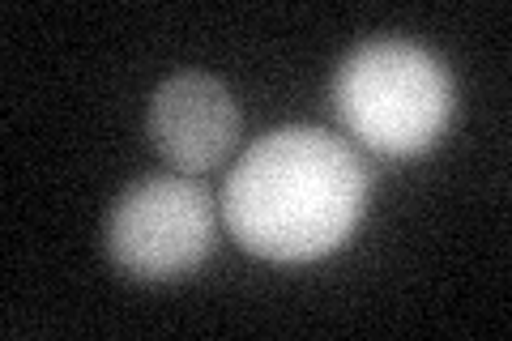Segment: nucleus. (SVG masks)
Returning a JSON list of instances; mask_svg holds the SVG:
<instances>
[{"label": "nucleus", "instance_id": "7ed1b4c3", "mask_svg": "<svg viewBox=\"0 0 512 341\" xmlns=\"http://www.w3.org/2000/svg\"><path fill=\"white\" fill-rule=\"evenodd\" d=\"M214 197L188 175L137 180L107 214V252L124 273L171 282L197 269L214 248Z\"/></svg>", "mask_w": 512, "mask_h": 341}, {"label": "nucleus", "instance_id": "f03ea898", "mask_svg": "<svg viewBox=\"0 0 512 341\" xmlns=\"http://www.w3.org/2000/svg\"><path fill=\"white\" fill-rule=\"evenodd\" d=\"M333 111L367 150L389 158L423 154L453 116V77L419 43L376 39L342 60Z\"/></svg>", "mask_w": 512, "mask_h": 341}, {"label": "nucleus", "instance_id": "f257e3e1", "mask_svg": "<svg viewBox=\"0 0 512 341\" xmlns=\"http://www.w3.org/2000/svg\"><path fill=\"white\" fill-rule=\"evenodd\" d=\"M367 201L363 158L325 128H274L248 145L222 188V218L265 261H316L342 248Z\"/></svg>", "mask_w": 512, "mask_h": 341}, {"label": "nucleus", "instance_id": "20e7f679", "mask_svg": "<svg viewBox=\"0 0 512 341\" xmlns=\"http://www.w3.org/2000/svg\"><path fill=\"white\" fill-rule=\"evenodd\" d=\"M150 137L171 167L214 171L239 141V107L210 73H175L150 99Z\"/></svg>", "mask_w": 512, "mask_h": 341}]
</instances>
